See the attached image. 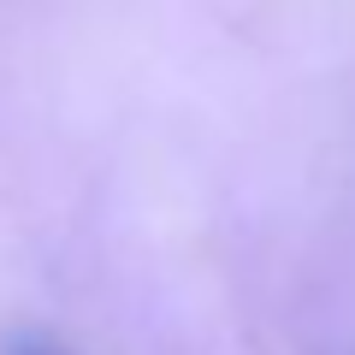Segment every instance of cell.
<instances>
[{
    "label": "cell",
    "instance_id": "obj_1",
    "mask_svg": "<svg viewBox=\"0 0 355 355\" xmlns=\"http://www.w3.org/2000/svg\"><path fill=\"white\" fill-rule=\"evenodd\" d=\"M0 355H71V349L48 331H12V338H0Z\"/></svg>",
    "mask_w": 355,
    "mask_h": 355
}]
</instances>
